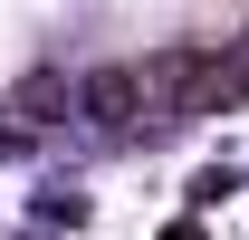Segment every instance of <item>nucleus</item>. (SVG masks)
<instances>
[{"label": "nucleus", "instance_id": "1", "mask_svg": "<svg viewBox=\"0 0 249 240\" xmlns=\"http://www.w3.org/2000/svg\"><path fill=\"white\" fill-rule=\"evenodd\" d=\"M201 58H211V48H154V58H124V77H134V116H201Z\"/></svg>", "mask_w": 249, "mask_h": 240}, {"label": "nucleus", "instance_id": "2", "mask_svg": "<svg viewBox=\"0 0 249 240\" xmlns=\"http://www.w3.org/2000/svg\"><path fill=\"white\" fill-rule=\"evenodd\" d=\"M77 116L134 125V77H124V67H87V77H77Z\"/></svg>", "mask_w": 249, "mask_h": 240}, {"label": "nucleus", "instance_id": "3", "mask_svg": "<svg viewBox=\"0 0 249 240\" xmlns=\"http://www.w3.org/2000/svg\"><path fill=\"white\" fill-rule=\"evenodd\" d=\"M67 106H77V87H67L58 67H38V77H19V87H10V116H19V125H58Z\"/></svg>", "mask_w": 249, "mask_h": 240}, {"label": "nucleus", "instance_id": "4", "mask_svg": "<svg viewBox=\"0 0 249 240\" xmlns=\"http://www.w3.org/2000/svg\"><path fill=\"white\" fill-rule=\"evenodd\" d=\"M230 192H240V173H230V163H211V173L192 182V202H201V211H211V202H230Z\"/></svg>", "mask_w": 249, "mask_h": 240}]
</instances>
